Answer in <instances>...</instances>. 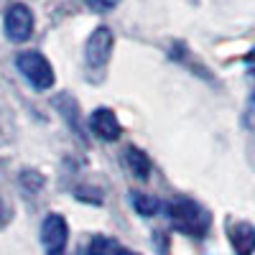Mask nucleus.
<instances>
[{
    "label": "nucleus",
    "instance_id": "1a4fd4ad",
    "mask_svg": "<svg viewBox=\"0 0 255 255\" xmlns=\"http://www.w3.org/2000/svg\"><path fill=\"white\" fill-rule=\"evenodd\" d=\"M87 255H138V253L128 250L125 245H120V243L113 240V238L97 235V238H92V243H90V248H87Z\"/></svg>",
    "mask_w": 255,
    "mask_h": 255
},
{
    "label": "nucleus",
    "instance_id": "423d86ee",
    "mask_svg": "<svg viewBox=\"0 0 255 255\" xmlns=\"http://www.w3.org/2000/svg\"><path fill=\"white\" fill-rule=\"evenodd\" d=\"M90 130L100 138V140H118L120 138V123H118V115L110 110V108H97L92 110L90 115Z\"/></svg>",
    "mask_w": 255,
    "mask_h": 255
},
{
    "label": "nucleus",
    "instance_id": "7ed1b4c3",
    "mask_svg": "<svg viewBox=\"0 0 255 255\" xmlns=\"http://www.w3.org/2000/svg\"><path fill=\"white\" fill-rule=\"evenodd\" d=\"M113 46H115V36L108 26H97L84 46V61H87L90 72H102L108 67V61L113 56Z\"/></svg>",
    "mask_w": 255,
    "mask_h": 255
},
{
    "label": "nucleus",
    "instance_id": "0eeeda50",
    "mask_svg": "<svg viewBox=\"0 0 255 255\" xmlns=\"http://www.w3.org/2000/svg\"><path fill=\"white\" fill-rule=\"evenodd\" d=\"M230 245L235 255H253L255 253V227L250 222H235L230 225Z\"/></svg>",
    "mask_w": 255,
    "mask_h": 255
},
{
    "label": "nucleus",
    "instance_id": "f03ea898",
    "mask_svg": "<svg viewBox=\"0 0 255 255\" xmlns=\"http://www.w3.org/2000/svg\"><path fill=\"white\" fill-rule=\"evenodd\" d=\"M15 67L18 72L26 77V82L33 90H51L54 87V69L44 54L38 51H20L15 56Z\"/></svg>",
    "mask_w": 255,
    "mask_h": 255
},
{
    "label": "nucleus",
    "instance_id": "f8f14e48",
    "mask_svg": "<svg viewBox=\"0 0 255 255\" xmlns=\"http://www.w3.org/2000/svg\"><path fill=\"white\" fill-rule=\"evenodd\" d=\"M92 5H97V8H105V10H110V8H115L120 0H90Z\"/></svg>",
    "mask_w": 255,
    "mask_h": 255
},
{
    "label": "nucleus",
    "instance_id": "9d476101",
    "mask_svg": "<svg viewBox=\"0 0 255 255\" xmlns=\"http://www.w3.org/2000/svg\"><path fill=\"white\" fill-rule=\"evenodd\" d=\"M125 163L133 171V176H138V179H148V174H151V158H148L140 148H135V145H128Z\"/></svg>",
    "mask_w": 255,
    "mask_h": 255
},
{
    "label": "nucleus",
    "instance_id": "20e7f679",
    "mask_svg": "<svg viewBox=\"0 0 255 255\" xmlns=\"http://www.w3.org/2000/svg\"><path fill=\"white\" fill-rule=\"evenodd\" d=\"M3 26H5V36L13 41V44L28 41L31 33H33V13H31V8L26 3H13L5 10Z\"/></svg>",
    "mask_w": 255,
    "mask_h": 255
},
{
    "label": "nucleus",
    "instance_id": "6e6552de",
    "mask_svg": "<svg viewBox=\"0 0 255 255\" xmlns=\"http://www.w3.org/2000/svg\"><path fill=\"white\" fill-rule=\"evenodd\" d=\"M54 108L61 113V118L69 123V128L74 133H79V135H84L82 133V120H79V105H77V100L72 97V95H59V97H54Z\"/></svg>",
    "mask_w": 255,
    "mask_h": 255
},
{
    "label": "nucleus",
    "instance_id": "ddd939ff",
    "mask_svg": "<svg viewBox=\"0 0 255 255\" xmlns=\"http://www.w3.org/2000/svg\"><path fill=\"white\" fill-rule=\"evenodd\" d=\"M3 217H5V209H3V202H0V225H3Z\"/></svg>",
    "mask_w": 255,
    "mask_h": 255
},
{
    "label": "nucleus",
    "instance_id": "9b49d317",
    "mask_svg": "<svg viewBox=\"0 0 255 255\" xmlns=\"http://www.w3.org/2000/svg\"><path fill=\"white\" fill-rule=\"evenodd\" d=\"M130 204L133 209L138 212L140 217H153L158 215V209H161V202L151 194H140V191H130Z\"/></svg>",
    "mask_w": 255,
    "mask_h": 255
},
{
    "label": "nucleus",
    "instance_id": "f257e3e1",
    "mask_svg": "<svg viewBox=\"0 0 255 255\" xmlns=\"http://www.w3.org/2000/svg\"><path fill=\"white\" fill-rule=\"evenodd\" d=\"M166 215L171 220V227L181 235H189V238H204L209 232V225H212V217L209 212L194 202L189 197H176L168 202L166 207Z\"/></svg>",
    "mask_w": 255,
    "mask_h": 255
},
{
    "label": "nucleus",
    "instance_id": "39448f33",
    "mask_svg": "<svg viewBox=\"0 0 255 255\" xmlns=\"http://www.w3.org/2000/svg\"><path fill=\"white\" fill-rule=\"evenodd\" d=\"M69 240V227L61 215H49L41 222V245L46 248L49 255H61Z\"/></svg>",
    "mask_w": 255,
    "mask_h": 255
}]
</instances>
